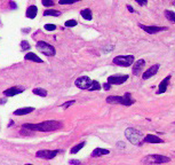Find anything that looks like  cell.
Wrapping results in <instances>:
<instances>
[{"mask_svg": "<svg viewBox=\"0 0 175 165\" xmlns=\"http://www.w3.org/2000/svg\"><path fill=\"white\" fill-rule=\"evenodd\" d=\"M24 128L31 130V131H40V132H49V131H56L62 127V123H58L55 120H47L39 124H24Z\"/></svg>", "mask_w": 175, "mask_h": 165, "instance_id": "6da1fadb", "label": "cell"}, {"mask_svg": "<svg viewBox=\"0 0 175 165\" xmlns=\"http://www.w3.org/2000/svg\"><path fill=\"white\" fill-rule=\"evenodd\" d=\"M74 84L80 89H88V91H100L101 89L100 83L96 81V80H92L87 76L79 77V78L74 81Z\"/></svg>", "mask_w": 175, "mask_h": 165, "instance_id": "7a4b0ae2", "label": "cell"}, {"mask_svg": "<svg viewBox=\"0 0 175 165\" xmlns=\"http://www.w3.org/2000/svg\"><path fill=\"white\" fill-rule=\"evenodd\" d=\"M125 136L127 138V140L131 143H133V144H135V146H142L143 144V134L142 132H140L139 130H136V128H132V127H129L127 128L126 131H125Z\"/></svg>", "mask_w": 175, "mask_h": 165, "instance_id": "3957f363", "label": "cell"}, {"mask_svg": "<svg viewBox=\"0 0 175 165\" xmlns=\"http://www.w3.org/2000/svg\"><path fill=\"white\" fill-rule=\"evenodd\" d=\"M106 102L110 104H124V106H131L135 102L132 96L131 93H126L124 96H116V95H110L106 98Z\"/></svg>", "mask_w": 175, "mask_h": 165, "instance_id": "277c9868", "label": "cell"}, {"mask_svg": "<svg viewBox=\"0 0 175 165\" xmlns=\"http://www.w3.org/2000/svg\"><path fill=\"white\" fill-rule=\"evenodd\" d=\"M168 162H171V158L167 156H163V155H149L142 159V163L145 165L163 164V163H168Z\"/></svg>", "mask_w": 175, "mask_h": 165, "instance_id": "5b68a950", "label": "cell"}, {"mask_svg": "<svg viewBox=\"0 0 175 165\" xmlns=\"http://www.w3.org/2000/svg\"><path fill=\"white\" fill-rule=\"evenodd\" d=\"M112 63L119 67L128 68L134 63V56L133 55H119L112 60Z\"/></svg>", "mask_w": 175, "mask_h": 165, "instance_id": "8992f818", "label": "cell"}, {"mask_svg": "<svg viewBox=\"0 0 175 165\" xmlns=\"http://www.w3.org/2000/svg\"><path fill=\"white\" fill-rule=\"evenodd\" d=\"M37 48H38V51H39L40 53H42V54L46 55V56H54L56 54V51L55 48H54V46L49 45L46 41H38L37 43Z\"/></svg>", "mask_w": 175, "mask_h": 165, "instance_id": "52a82bcc", "label": "cell"}, {"mask_svg": "<svg viewBox=\"0 0 175 165\" xmlns=\"http://www.w3.org/2000/svg\"><path fill=\"white\" fill-rule=\"evenodd\" d=\"M128 79L127 75H113L108 78V84L110 85H121Z\"/></svg>", "mask_w": 175, "mask_h": 165, "instance_id": "ba28073f", "label": "cell"}, {"mask_svg": "<svg viewBox=\"0 0 175 165\" xmlns=\"http://www.w3.org/2000/svg\"><path fill=\"white\" fill-rule=\"evenodd\" d=\"M58 153H60L58 150H39V151H37L36 156L42 158V159H52L55 157Z\"/></svg>", "mask_w": 175, "mask_h": 165, "instance_id": "9c48e42d", "label": "cell"}, {"mask_svg": "<svg viewBox=\"0 0 175 165\" xmlns=\"http://www.w3.org/2000/svg\"><path fill=\"white\" fill-rule=\"evenodd\" d=\"M139 26L145 31L147 33H150V34H155V33H157V32H160V31H166L168 28L167 26H147V25H144V24H139Z\"/></svg>", "mask_w": 175, "mask_h": 165, "instance_id": "30bf717a", "label": "cell"}, {"mask_svg": "<svg viewBox=\"0 0 175 165\" xmlns=\"http://www.w3.org/2000/svg\"><path fill=\"white\" fill-rule=\"evenodd\" d=\"M158 70H159V64H153L152 67H150V69H148V70L142 75V78L143 79L151 78V77H153V76L158 72Z\"/></svg>", "mask_w": 175, "mask_h": 165, "instance_id": "8fae6325", "label": "cell"}, {"mask_svg": "<svg viewBox=\"0 0 175 165\" xmlns=\"http://www.w3.org/2000/svg\"><path fill=\"white\" fill-rule=\"evenodd\" d=\"M169 79H171V76H167L166 78H164L163 80H161V83H160L159 86H158L157 94H163V93H165V92H166L167 86H168V83H169Z\"/></svg>", "mask_w": 175, "mask_h": 165, "instance_id": "7c38bea8", "label": "cell"}, {"mask_svg": "<svg viewBox=\"0 0 175 165\" xmlns=\"http://www.w3.org/2000/svg\"><path fill=\"white\" fill-rule=\"evenodd\" d=\"M144 64H145V61H144L143 59H141V60H137L135 62V64L133 65V73L135 75V76H137L140 72H141V70L143 69Z\"/></svg>", "mask_w": 175, "mask_h": 165, "instance_id": "4fadbf2b", "label": "cell"}, {"mask_svg": "<svg viewBox=\"0 0 175 165\" xmlns=\"http://www.w3.org/2000/svg\"><path fill=\"white\" fill-rule=\"evenodd\" d=\"M23 91L24 88H21V87H10V88H8V89H6L4 92V94L6 95V96H14V95L22 93Z\"/></svg>", "mask_w": 175, "mask_h": 165, "instance_id": "5bb4252c", "label": "cell"}, {"mask_svg": "<svg viewBox=\"0 0 175 165\" xmlns=\"http://www.w3.org/2000/svg\"><path fill=\"white\" fill-rule=\"evenodd\" d=\"M38 14V8L37 6H34V5H32V6H29L28 9H26V13H25V16L28 17V18H36V16Z\"/></svg>", "mask_w": 175, "mask_h": 165, "instance_id": "9a60e30c", "label": "cell"}, {"mask_svg": "<svg viewBox=\"0 0 175 165\" xmlns=\"http://www.w3.org/2000/svg\"><path fill=\"white\" fill-rule=\"evenodd\" d=\"M143 141L148 142V143H163L164 140H163V139H160V138H158V136H156V135L149 134V135L144 136Z\"/></svg>", "mask_w": 175, "mask_h": 165, "instance_id": "2e32d148", "label": "cell"}, {"mask_svg": "<svg viewBox=\"0 0 175 165\" xmlns=\"http://www.w3.org/2000/svg\"><path fill=\"white\" fill-rule=\"evenodd\" d=\"M33 110H34V108H32V107L21 108V109H17V110H15V111H14V116H24V115L31 114Z\"/></svg>", "mask_w": 175, "mask_h": 165, "instance_id": "e0dca14e", "label": "cell"}, {"mask_svg": "<svg viewBox=\"0 0 175 165\" xmlns=\"http://www.w3.org/2000/svg\"><path fill=\"white\" fill-rule=\"evenodd\" d=\"M24 59L26 61H32V62H37V63H42L44 61L40 59L38 55H36L34 53H28V54L24 56Z\"/></svg>", "mask_w": 175, "mask_h": 165, "instance_id": "ac0fdd59", "label": "cell"}, {"mask_svg": "<svg viewBox=\"0 0 175 165\" xmlns=\"http://www.w3.org/2000/svg\"><path fill=\"white\" fill-rule=\"evenodd\" d=\"M109 154V150L103 149V148H96L95 150H93L92 153V157H100V156H104V155H108Z\"/></svg>", "mask_w": 175, "mask_h": 165, "instance_id": "d6986e66", "label": "cell"}, {"mask_svg": "<svg viewBox=\"0 0 175 165\" xmlns=\"http://www.w3.org/2000/svg\"><path fill=\"white\" fill-rule=\"evenodd\" d=\"M80 15L82 16V18H85V20H87V21H90V20L93 18L92 10H90L89 8H85V9H82V10L80 12Z\"/></svg>", "mask_w": 175, "mask_h": 165, "instance_id": "ffe728a7", "label": "cell"}, {"mask_svg": "<svg viewBox=\"0 0 175 165\" xmlns=\"http://www.w3.org/2000/svg\"><path fill=\"white\" fill-rule=\"evenodd\" d=\"M61 15V12H58V10H55V9H46L45 12H44V16H57Z\"/></svg>", "mask_w": 175, "mask_h": 165, "instance_id": "44dd1931", "label": "cell"}, {"mask_svg": "<svg viewBox=\"0 0 175 165\" xmlns=\"http://www.w3.org/2000/svg\"><path fill=\"white\" fill-rule=\"evenodd\" d=\"M32 92H33V94L39 95V96H42V98L47 96V91H46V89H44V88H34Z\"/></svg>", "mask_w": 175, "mask_h": 165, "instance_id": "7402d4cb", "label": "cell"}, {"mask_svg": "<svg viewBox=\"0 0 175 165\" xmlns=\"http://www.w3.org/2000/svg\"><path fill=\"white\" fill-rule=\"evenodd\" d=\"M165 16L172 23H175V13L172 10H165Z\"/></svg>", "mask_w": 175, "mask_h": 165, "instance_id": "603a6c76", "label": "cell"}, {"mask_svg": "<svg viewBox=\"0 0 175 165\" xmlns=\"http://www.w3.org/2000/svg\"><path fill=\"white\" fill-rule=\"evenodd\" d=\"M86 144V142L85 141H82V142H80L79 144H76L73 148L71 149V154H77L78 151H80V150L82 149V147Z\"/></svg>", "mask_w": 175, "mask_h": 165, "instance_id": "cb8c5ba5", "label": "cell"}, {"mask_svg": "<svg viewBox=\"0 0 175 165\" xmlns=\"http://www.w3.org/2000/svg\"><path fill=\"white\" fill-rule=\"evenodd\" d=\"M78 1H81V0H60L58 4L60 5H72V4H76Z\"/></svg>", "mask_w": 175, "mask_h": 165, "instance_id": "d4e9b609", "label": "cell"}, {"mask_svg": "<svg viewBox=\"0 0 175 165\" xmlns=\"http://www.w3.org/2000/svg\"><path fill=\"white\" fill-rule=\"evenodd\" d=\"M64 25H65L66 28H73V26L77 25V21H76V20H68V21L64 23Z\"/></svg>", "mask_w": 175, "mask_h": 165, "instance_id": "484cf974", "label": "cell"}, {"mask_svg": "<svg viewBox=\"0 0 175 165\" xmlns=\"http://www.w3.org/2000/svg\"><path fill=\"white\" fill-rule=\"evenodd\" d=\"M41 4L45 6V7H53L55 5V2L53 0H41Z\"/></svg>", "mask_w": 175, "mask_h": 165, "instance_id": "4316f807", "label": "cell"}, {"mask_svg": "<svg viewBox=\"0 0 175 165\" xmlns=\"http://www.w3.org/2000/svg\"><path fill=\"white\" fill-rule=\"evenodd\" d=\"M21 48H22V51H26V49H29V48H30V44H29V41H26V40L21 41Z\"/></svg>", "mask_w": 175, "mask_h": 165, "instance_id": "83f0119b", "label": "cell"}, {"mask_svg": "<svg viewBox=\"0 0 175 165\" xmlns=\"http://www.w3.org/2000/svg\"><path fill=\"white\" fill-rule=\"evenodd\" d=\"M20 133L22 134V135H32L33 134V131H31V130H28V128H22L21 131H20Z\"/></svg>", "mask_w": 175, "mask_h": 165, "instance_id": "f1b7e54d", "label": "cell"}, {"mask_svg": "<svg viewBox=\"0 0 175 165\" xmlns=\"http://www.w3.org/2000/svg\"><path fill=\"white\" fill-rule=\"evenodd\" d=\"M45 29L47 31H54L56 30V25L55 24H45Z\"/></svg>", "mask_w": 175, "mask_h": 165, "instance_id": "f546056e", "label": "cell"}, {"mask_svg": "<svg viewBox=\"0 0 175 165\" xmlns=\"http://www.w3.org/2000/svg\"><path fill=\"white\" fill-rule=\"evenodd\" d=\"M74 102H76L74 100H71V101H69V102L63 103V104H62V107H63V108H69L70 106H72V104H74Z\"/></svg>", "mask_w": 175, "mask_h": 165, "instance_id": "4dcf8cb0", "label": "cell"}, {"mask_svg": "<svg viewBox=\"0 0 175 165\" xmlns=\"http://www.w3.org/2000/svg\"><path fill=\"white\" fill-rule=\"evenodd\" d=\"M135 1L140 6H145V5L148 4V0H135Z\"/></svg>", "mask_w": 175, "mask_h": 165, "instance_id": "1f68e13d", "label": "cell"}, {"mask_svg": "<svg viewBox=\"0 0 175 165\" xmlns=\"http://www.w3.org/2000/svg\"><path fill=\"white\" fill-rule=\"evenodd\" d=\"M69 164L79 165L80 164V161H78V159H71V161H69Z\"/></svg>", "mask_w": 175, "mask_h": 165, "instance_id": "d6a6232c", "label": "cell"}, {"mask_svg": "<svg viewBox=\"0 0 175 165\" xmlns=\"http://www.w3.org/2000/svg\"><path fill=\"white\" fill-rule=\"evenodd\" d=\"M103 88L105 89V91H109L110 89V84H108V83H105L103 85Z\"/></svg>", "mask_w": 175, "mask_h": 165, "instance_id": "836d02e7", "label": "cell"}, {"mask_svg": "<svg viewBox=\"0 0 175 165\" xmlns=\"http://www.w3.org/2000/svg\"><path fill=\"white\" fill-rule=\"evenodd\" d=\"M117 146H119L118 148H120V149H121V148H122V149L125 148V143H124V142H118V143H117Z\"/></svg>", "mask_w": 175, "mask_h": 165, "instance_id": "e575fe53", "label": "cell"}, {"mask_svg": "<svg viewBox=\"0 0 175 165\" xmlns=\"http://www.w3.org/2000/svg\"><path fill=\"white\" fill-rule=\"evenodd\" d=\"M127 8H128V10H129L131 13H134V12H135V10H134V8H133V7H131L129 5H127Z\"/></svg>", "mask_w": 175, "mask_h": 165, "instance_id": "d590c367", "label": "cell"}, {"mask_svg": "<svg viewBox=\"0 0 175 165\" xmlns=\"http://www.w3.org/2000/svg\"><path fill=\"white\" fill-rule=\"evenodd\" d=\"M0 103H4V104H5V103H6V99H4V100L0 99Z\"/></svg>", "mask_w": 175, "mask_h": 165, "instance_id": "8d00e7d4", "label": "cell"}, {"mask_svg": "<svg viewBox=\"0 0 175 165\" xmlns=\"http://www.w3.org/2000/svg\"><path fill=\"white\" fill-rule=\"evenodd\" d=\"M25 165H32V164H25Z\"/></svg>", "mask_w": 175, "mask_h": 165, "instance_id": "74e56055", "label": "cell"}]
</instances>
